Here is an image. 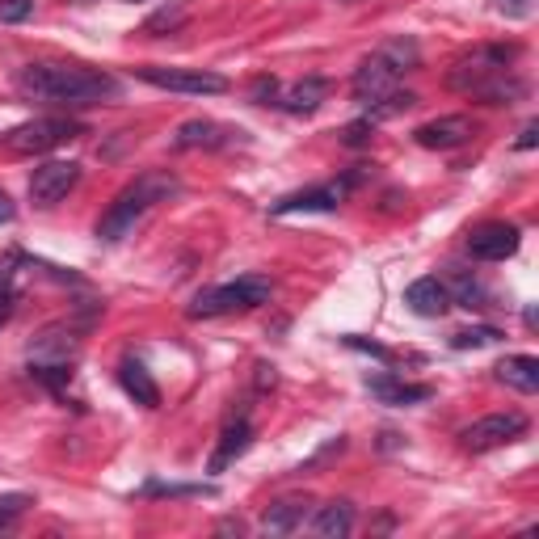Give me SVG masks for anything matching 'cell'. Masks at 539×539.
Segmentation results:
<instances>
[{
  "label": "cell",
  "mask_w": 539,
  "mask_h": 539,
  "mask_svg": "<svg viewBox=\"0 0 539 539\" xmlns=\"http://www.w3.org/2000/svg\"><path fill=\"white\" fill-rule=\"evenodd\" d=\"M329 81L325 76H304V81H295V85H283L278 89V97H274V106L278 110H287V114H312L316 106L329 97Z\"/></svg>",
  "instance_id": "cell-16"
},
{
  "label": "cell",
  "mask_w": 539,
  "mask_h": 539,
  "mask_svg": "<svg viewBox=\"0 0 539 539\" xmlns=\"http://www.w3.org/2000/svg\"><path fill=\"white\" fill-rule=\"evenodd\" d=\"M405 308L417 312V316H430V321H434V316H443L451 308V291H447L443 278L426 274V278H417V283L405 287Z\"/></svg>",
  "instance_id": "cell-18"
},
{
  "label": "cell",
  "mask_w": 539,
  "mask_h": 539,
  "mask_svg": "<svg viewBox=\"0 0 539 539\" xmlns=\"http://www.w3.org/2000/svg\"><path fill=\"white\" fill-rule=\"evenodd\" d=\"M497 13H506V17H531L535 9V0H493Z\"/></svg>",
  "instance_id": "cell-32"
},
{
  "label": "cell",
  "mask_w": 539,
  "mask_h": 539,
  "mask_svg": "<svg viewBox=\"0 0 539 539\" xmlns=\"http://www.w3.org/2000/svg\"><path fill=\"white\" fill-rule=\"evenodd\" d=\"M514 55L518 47H481L472 51L468 59H459V64L451 68L447 85L476 97V102H489V106H510L518 102V97L527 93V85L514 76Z\"/></svg>",
  "instance_id": "cell-2"
},
{
  "label": "cell",
  "mask_w": 539,
  "mask_h": 539,
  "mask_svg": "<svg viewBox=\"0 0 539 539\" xmlns=\"http://www.w3.org/2000/svg\"><path fill=\"white\" fill-rule=\"evenodd\" d=\"M177 26H186V9H182V5H161V9H156L148 22H144V34L161 38V34H173Z\"/></svg>",
  "instance_id": "cell-27"
},
{
  "label": "cell",
  "mask_w": 539,
  "mask_h": 539,
  "mask_svg": "<svg viewBox=\"0 0 539 539\" xmlns=\"http://www.w3.org/2000/svg\"><path fill=\"white\" fill-rule=\"evenodd\" d=\"M367 388L379 405H392V409H405V405H426L434 388L430 384H405L396 375H367Z\"/></svg>",
  "instance_id": "cell-15"
},
{
  "label": "cell",
  "mask_w": 539,
  "mask_h": 539,
  "mask_svg": "<svg viewBox=\"0 0 539 539\" xmlns=\"http://www.w3.org/2000/svg\"><path fill=\"white\" fill-rule=\"evenodd\" d=\"M13 89L22 102H43V106H97L114 102L118 85L110 72H97L85 64H26L13 76Z\"/></svg>",
  "instance_id": "cell-1"
},
{
  "label": "cell",
  "mask_w": 539,
  "mask_h": 539,
  "mask_svg": "<svg viewBox=\"0 0 539 539\" xmlns=\"http://www.w3.org/2000/svg\"><path fill=\"white\" fill-rule=\"evenodd\" d=\"M308 506L304 497H283V502H270L266 514H262V531L266 535H291L308 523Z\"/></svg>",
  "instance_id": "cell-19"
},
{
  "label": "cell",
  "mask_w": 539,
  "mask_h": 539,
  "mask_svg": "<svg viewBox=\"0 0 539 539\" xmlns=\"http://www.w3.org/2000/svg\"><path fill=\"white\" fill-rule=\"evenodd\" d=\"M409 106H417V93H401V89H392V93H384L379 102H371L367 106V118L371 123H384V118H396V114H405Z\"/></svg>",
  "instance_id": "cell-23"
},
{
  "label": "cell",
  "mask_w": 539,
  "mask_h": 539,
  "mask_svg": "<svg viewBox=\"0 0 539 539\" xmlns=\"http://www.w3.org/2000/svg\"><path fill=\"white\" fill-rule=\"evenodd\" d=\"M274 295V283L262 274H249V278H236V283H224V287H207L190 299V316L194 321H207V316H228V312H245V308H262L270 304Z\"/></svg>",
  "instance_id": "cell-6"
},
{
  "label": "cell",
  "mask_w": 539,
  "mask_h": 539,
  "mask_svg": "<svg viewBox=\"0 0 539 539\" xmlns=\"http://www.w3.org/2000/svg\"><path fill=\"white\" fill-rule=\"evenodd\" d=\"M502 329L497 325H472V329H459L451 333V346L455 350H481V346H493V342H502Z\"/></svg>",
  "instance_id": "cell-24"
},
{
  "label": "cell",
  "mask_w": 539,
  "mask_h": 539,
  "mask_svg": "<svg viewBox=\"0 0 539 539\" xmlns=\"http://www.w3.org/2000/svg\"><path fill=\"white\" fill-rule=\"evenodd\" d=\"M346 346H350V350H367V354H375V358H384V363L392 358L384 346H375V342H363V337H346Z\"/></svg>",
  "instance_id": "cell-34"
},
{
  "label": "cell",
  "mask_w": 539,
  "mask_h": 539,
  "mask_svg": "<svg viewBox=\"0 0 539 539\" xmlns=\"http://www.w3.org/2000/svg\"><path fill=\"white\" fill-rule=\"evenodd\" d=\"M535 144H539V123H527L523 131H518V139H514V148H518V152H531Z\"/></svg>",
  "instance_id": "cell-33"
},
{
  "label": "cell",
  "mask_w": 539,
  "mask_h": 539,
  "mask_svg": "<svg viewBox=\"0 0 539 539\" xmlns=\"http://www.w3.org/2000/svg\"><path fill=\"white\" fill-rule=\"evenodd\" d=\"M493 371H497V379H502L506 388H514V392H523V396L539 392V358H535V354H506Z\"/></svg>",
  "instance_id": "cell-20"
},
{
  "label": "cell",
  "mask_w": 539,
  "mask_h": 539,
  "mask_svg": "<svg viewBox=\"0 0 539 539\" xmlns=\"http://www.w3.org/2000/svg\"><path fill=\"white\" fill-rule=\"evenodd\" d=\"M177 190H182V182H177V173H169V169H148V173H139L131 186L118 190V198L106 207V215L97 219V241H102V245L127 241L139 219H144L156 203L173 198Z\"/></svg>",
  "instance_id": "cell-3"
},
{
  "label": "cell",
  "mask_w": 539,
  "mask_h": 539,
  "mask_svg": "<svg viewBox=\"0 0 539 539\" xmlns=\"http://www.w3.org/2000/svg\"><path fill=\"white\" fill-rule=\"evenodd\" d=\"M215 485H173V481H148L139 497H215Z\"/></svg>",
  "instance_id": "cell-26"
},
{
  "label": "cell",
  "mask_w": 539,
  "mask_h": 539,
  "mask_svg": "<svg viewBox=\"0 0 539 539\" xmlns=\"http://www.w3.org/2000/svg\"><path fill=\"white\" fill-rule=\"evenodd\" d=\"M118 384H123V392L131 396L135 405H144V409H156L161 405V388H156V379L144 363H135V358H127L123 367H118Z\"/></svg>",
  "instance_id": "cell-21"
},
{
  "label": "cell",
  "mask_w": 539,
  "mask_h": 539,
  "mask_svg": "<svg viewBox=\"0 0 539 539\" xmlns=\"http://www.w3.org/2000/svg\"><path fill=\"white\" fill-rule=\"evenodd\" d=\"M371 135H375V123L363 114V118H354V123H346V127H342V144H346V148H363Z\"/></svg>",
  "instance_id": "cell-29"
},
{
  "label": "cell",
  "mask_w": 539,
  "mask_h": 539,
  "mask_svg": "<svg viewBox=\"0 0 539 539\" xmlns=\"http://www.w3.org/2000/svg\"><path fill=\"white\" fill-rule=\"evenodd\" d=\"M236 135H241V131H232V127H224V123H211V118H190V123H182V127L173 131L169 144H173L177 152H194V148L215 152V148L236 144Z\"/></svg>",
  "instance_id": "cell-14"
},
{
  "label": "cell",
  "mask_w": 539,
  "mask_h": 539,
  "mask_svg": "<svg viewBox=\"0 0 539 539\" xmlns=\"http://www.w3.org/2000/svg\"><path fill=\"white\" fill-rule=\"evenodd\" d=\"M34 13V0H0V22H26Z\"/></svg>",
  "instance_id": "cell-31"
},
{
  "label": "cell",
  "mask_w": 539,
  "mask_h": 539,
  "mask_svg": "<svg viewBox=\"0 0 539 539\" xmlns=\"http://www.w3.org/2000/svg\"><path fill=\"white\" fill-rule=\"evenodd\" d=\"M144 85L165 89V93H186V97H215L228 93V76L203 72V68H139L135 72Z\"/></svg>",
  "instance_id": "cell-10"
},
{
  "label": "cell",
  "mask_w": 539,
  "mask_h": 539,
  "mask_svg": "<svg viewBox=\"0 0 539 539\" xmlns=\"http://www.w3.org/2000/svg\"><path fill=\"white\" fill-rule=\"evenodd\" d=\"M523 245V232L518 224H506V219H489V224H476L468 232V253L476 262H506V257L518 253Z\"/></svg>",
  "instance_id": "cell-11"
},
{
  "label": "cell",
  "mask_w": 539,
  "mask_h": 539,
  "mask_svg": "<svg viewBox=\"0 0 539 539\" xmlns=\"http://www.w3.org/2000/svg\"><path fill=\"white\" fill-rule=\"evenodd\" d=\"M447 291H451V287H447ZM455 299H459V304H464V308H476V312H481V308H489V291H485L481 283H476V278H468L464 270L455 274V291H451V304H455Z\"/></svg>",
  "instance_id": "cell-25"
},
{
  "label": "cell",
  "mask_w": 539,
  "mask_h": 539,
  "mask_svg": "<svg viewBox=\"0 0 539 539\" xmlns=\"http://www.w3.org/2000/svg\"><path fill=\"white\" fill-rule=\"evenodd\" d=\"M26 506H34V497H30V493H5V497H0V531H5L13 518H22Z\"/></svg>",
  "instance_id": "cell-28"
},
{
  "label": "cell",
  "mask_w": 539,
  "mask_h": 539,
  "mask_svg": "<svg viewBox=\"0 0 539 539\" xmlns=\"http://www.w3.org/2000/svg\"><path fill=\"white\" fill-rule=\"evenodd\" d=\"M384 451H392V447H401V434H392V430H384V443H379Z\"/></svg>",
  "instance_id": "cell-36"
},
{
  "label": "cell",
  "mask_w": 539,
  "mask_h": 539,
  "mask_svg": "<svg viewBox=\"0 0 539 539\" xmlns=\"http://www.w3.org/2000/svg\"><path fill=\"white\" fill-rule=\"evenodd\" d=\"M76 135H85V123H76V118H64V114H51V118H30V123L13 127V131L5 135V144H9L13 152L38 156V152H51V148H59V144H68V139H76Z\"/></svg>",
  "instance_id": "cell-8"
},
{
  "label": "cell",
  "mask_w": 539,
  "mask_h": 539,
  "mask_svg": "<svg viewBox=\"0 0 539 539\" xmlns=\"http://www.w3.org/2000/svg\"><path fill=\"white\" fill-rule=\"evenodd\" d=\"M249 447H253V422H249V417H236V422H228L224 434H219V447L207 459V472L219 476L228 464H236V459H241Z\"/></svg>",
  "instance_id": "cell-17"
},
{
  "label": "cell",
  "mask_w": 539,
  "mask_h": 539,
  "mask_svg": "<svg viewBox=\"0 0 539 539\" xmlns=\"http://www.w3.org/2000/svg\"><path fill=\"white\" fill-rule=\"evenodd\" d=\"M523 434H527V417L518 409H506V413H489V417H481V422L459 430V447L472 451V455H485V451L514 443V438H523Z\"/></svg>",
  "instance_id": "cell-9"
},
{
  "label": "cell",
  "mask_w": 539,
  "mask_h": 539,
  "mask_svg": "<svg viewBox=\"0 0 539 539\" xmlns=\"http://www.w3.org/2000/svg\"><path fill=\"white\" fill-rule=\"evenodd\" d=\"M13 219H17V207H13V198H9L5 190H0V224H13Z\"/></svg>",
  "instance_id": "cell-35"
},
{
  "label": "cell",
  "mask_w": 539,
  "mask_h": 539,
  "mask_svg": "<svg viewBox=\"0 0 539 539\" xmlns=\"http://www.w3.org/2000/svg\"><path fill=\"white\" fill-rule=\"evenodd\" d=\"M312 531L325 539H342L354 531V506L350 502H325L321 510L312 514Z\"/></svg>",
  "instance_id": "cell-22"
},
{
  "label": "cell",
  "mask_w": 539,
  "mask_h": 539,
  "mask_svg": "<svg viewBox=\"0 0 539 539\" xmlns=\"http://www.w3.org/2000/svg\"><path fill=\"white\" fill-rule=\"evenodd\" d=\"M76 354H81V337H76L68 325H47L30 342L26 367L43 388L64 392L68 379H72V367H76Z\"/></svg>",
  "instance_id": "cell-5"
},
{
  "label": "cell",
  "mask_w": 539,
  "mask_h": 539,
  "mask_svg": "<svg viewBox=\"0 0 539 539\" xmlns=\"http://www.w3.org/2000/svg\"><path fill=\"white\" fill-rule=\"evenodd\" d=\"M278 89H283V81H274V76H257L253 89H249V102H257V106H274Z\"/></svg>",
  "instance_id": "cell-30"
},
{
  "label": "cell",
  "mask_w": 539,
  "mask_h": 539,
  "mask_svg": "<svg viewBox=\"0 0 539 539\" xmlns=\"http://www.w3.org/2000/svg\"><path fill=\"white\" fill-rule=\"evenodd\" d=\"M367 182V165H354L350 173L333 177V182H321L312 190H295L287 198H278V203L270 207V215H291V211H337L346 203V198Z\"/></svg>",
  "instance_id": "cell-7"
},
{
  "label": "cell",
  "mask_w": 539,
  "mask_h": 539,
  "mask_svg": "<svg viewBox=\"0 0 539 539\" xmlns=\"http://www.w3.org/2000/svg\"><path fill=\"white\" fill-rule=\"evenodd\" d=\"M476 135V123L468 114H443V118H430L413 131V139L430 152H451V148H464L468 139Z\"/></svg>",
  "instance_id": "cell-13"
},
{
  "label": "cell",
  "mask_w": 539,
  "mask_h": 539,
  "mask_svg": "<svg viewBox=\"0 0 539 539\" xmlns=\"http://www.w3.org/2000/svg\"><path fill=\"white\" fill-rule=\"evenodd\" d=\"M76 182H81V165H76V161H47V165H38L30 173V198H34V207L64 203V198L76 190Z\"/></svg>",
  "instance_id": "cell-12"
},
{
  "label": "cell",
  "mask_w": 539,
  "mask_h": 539,
  "mask_svg": "<svg viewBox=\"0 0 539 539\" xmlns=\"http://www.w3.org/2000/svg\"><path fill=\"white\" fill-rule=\"evenodd\" d=\"M417 64H422V51H417L413 38H392V43H384L375 55H367L363 64L354 68L350 93H354L363 106H371V102H379L384 93H392L396 81H401L405 72H413Z\"/></svg>",
  "instance_id": "cell-4"
}]
</instances>
